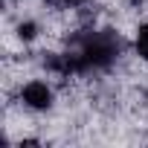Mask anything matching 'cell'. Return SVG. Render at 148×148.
Wrapping results in <instances>:
<instances>
[{"instance_id": "cell-1", "label": "cell", "mask_w": 148, "mask_h": 148, "mask_svg": "<svg viewBox=\"0 0 148 148\" xmlns=\"http://www.w3.org/2000/svg\"><path fill=\"white\" fill-rule=\"evenodd\" d=\"M119 52V38H113L110 32H96L87 35L82 41L79 52H70L73 58V70L76 73H87V70H105L110 67V61Z\"/></svg>"}, {"instance_id": "cell-4", "label": "cell", "mask_w": 148, "mask_h": 148, "mask_svg": "<svg viewBox=\"0 0 148 148\" xmlns=\"http://www.w3.org/2000/svg\"><path fill=\"white\" fill-rule=\"evenodd\" d=\"M35 35V23H21V38H32Z\"/></svg>"}, {"instance_id": "cell-5", "label": "cell", "mask_w": 148, "mask_h": 148, "mask_svg": "<svg viewBox=\"0 0 148 148\" xmlns=\"http://www.w3.org/2000/svg\"><path fill=\"white\" fill-rule=\"evenodd\" d=\"M70 3H82V0H70Z\"/></svg>"}, {"instance_id": "cell-3", "label": "cell", "mask_w": 148, "mask_h": 148, "mask_svg": "<svg viewBox=\"0 0 148 148\" xmlns=\"http://www.w3.org/2000/svg\"><path fill=\"white\" fill-rule=\"evenodd\" d=\"M136 52H139V58L148 61V23H142L136 29Z\"/></svg>"}, {"instance_id": "cell-2", "label": "cell", "mask_w": 148, "mask_h": 148, "mask_svg": "<svg viewBox=\"0 0 148 148\" xmlns=\"http://www.w3.org/2000/svg\"><path fill=\"white\" fill-rule=\"evenodd\" d=\"M21 99L23 105H29L32 110H47L52 105V90L47 87V82H29L23 90H21Z\"/></svg>"}]
</instances>
